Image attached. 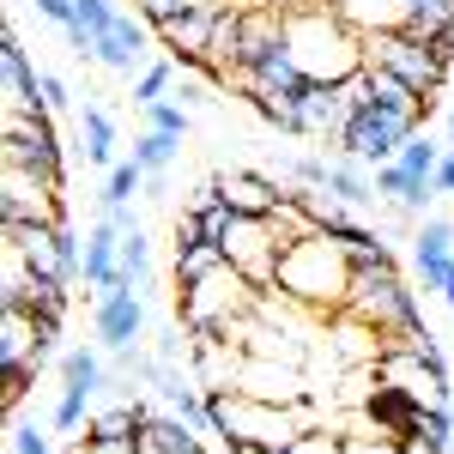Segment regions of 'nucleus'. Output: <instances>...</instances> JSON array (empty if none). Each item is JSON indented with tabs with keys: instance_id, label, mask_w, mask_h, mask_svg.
<instances>
[{
	"instance_id": "1",
	"label": "nucleus",
	"mask_w": 454,
	"mask_h": 454,
	"mask_svg": "<svg viewBox=\"0 0 454 454\" xmlns=\"http://www.w3.org/2000/svg\"><path fill=\"white\" fill-rule=\"evenodd\" d=\"M285 49L303 67V79H321V85H346V79L364 73V31L351 25L333 0H315V6L285 12Z\"/></svg>"
},
{
	"instance_id": "2",
	"label": "nucleus",
	"mask_w": 454,
	"mask_h": 454,
	"mask_svg": "<svg viewBox=\"0 0 454 454\" xmlns=\"http://www.w3.org/2000/svg\"><path fill=\"white\" fill-rule=\"evenodd\" d=\"M351 254L346 243H333L327 231H315V237H303V243H291L279 254V291L285 303H303V309H321V315H333V309H346V297H351Z\"/></svg>"
},
{
	"instance_id": "3",
	"label": "nucleus",
	"mask_w": 454,
	"mask_h": 454,
	"mask_svg": "<svg viewBox=\"0 0 454 454\" xmlns=\"http://www.w3.org/2000/svg\"><path fill=\"white\" fill-rule=\"evenodd\" d=\"M212 412V436L224 449L237 442H267V449H291L303 430H315L309 406H279V400H254V394H237V387H212L207 394Z\"/></svg>"
},
{
	"instance_id": "4",
	"label": "nucleus",
	"mask_w": 454,
	"mask_h": 454,
	"mask_svg": "<svg viewBox=\"0 0 454 454\" xmlns=\"http://www.w3.org/2000/svg\"><path fill=\"white\" fill-rule=\"evenodd\" d=\"M254 303H261V285L248 279V273H237L231 261L212 267L207 279L176 285V321H182L194 340H200V333H231L243 315H254Z\"/></svg>"
},
{
	"instance_id": "5",
	"label": "nucleus",
	"mask_w": 454,
	"mask_h": 454,
	"mask_svg": "<svg viewBox=\"0 0 454 454\" xmlns=\"http://www.w3.org/2000/svg\"><path fill=\"white\" fill-rule=\"evenodd\" d=\"M351 315H364L370 327H382L387 340H406V333H424V315H419V291L400 279V267L387 273H351Z\"/></svg>"
},
{
	"instance_id": "6",
	"label": "nucleus",
	"mask_w": 454,
	"mask_h": 454,
	"mask_svg": "<svg viewBox=\"0 0 454 454\" xmlns=\"http://www.w3.org/2000/svg\"><path fill=\"white\" fill-rule=\"evenodd\" d=\"M364 67H387L394 79H406L424 104H436V91L449 79V61L412 31H364Z\"/></svg>"
},
{
	"instance_id": "7",
	"label": "nucleus",
	"mask_w": 454,
	"mask_h": 454,
	"mask_svg": "<svg viewBox=\"0 0 454 454\" xmlns=\"http://www.w3.org/2000/svg\"><path fill=\"white\" fill-rule=\"evenodd\" d=\"M419 128H424L419 115L364 104V109H351V115H346V128H340V140H333V145H340L346 158H357V164H370V170H376V164H394V158H400V145L412 140Z\"/></svg>"
},
{
	"instance_id": "8",
	"label": "nucleus",
	"mask_w": 454,
	"mask_h": 454,
	"mask_svg": "<svg viewBox=\"0 0 454 454\" xmlns=\"http://www.w3.org/2000/svg\"><path fill=\"white\" fill-rule=\"evenodd\" d=\"M6 164H25L31 176H49L67 188V152L55 140L49 109H6Z\"/></svg>"
},
{
	"instance_id": "9",
	"label": "nucleus",
	"mask_w": 454,
	"mask_h": 454,
	"mask_svg": "<svg viewBox=\"0 0 454 454\" xmlns=\"http://www.w3.org/2000/svg\"><path fill=\"white\" fill-rule=\"evenodd\" d=\"M61 194H67L61 182L31 176L25 164H6V176H0V224H67Z\"/></svg>"
},
{
	"instance_id": "10",
	"label": "nucleus",
	"mask_w": 454,
	"mask_h": 454,
	"mask_svg": "<svg viewBox=\"0 0 454 454\" xmlns=\"http://www.w3.org/2000/svg\"><path fill=\"white\" fill-rule=\"evenodd\" d=\"M218 248H224V261H231L237 273H248L261 291H273V285H279V254H285V243L273 237V224H267V218H248V212H243Z\"/></svg>"
},
{
	"instance_id": "11",
	"label": "nucleus",
	"mask_w": 454,
	"mask_h": 454,
	"mask_svg": "<svg viewBox=\"0 0 454 454\" xmlns=\"http://www.w3.org/2000/svg\"><path fill=\"white\" fill-rule=\"evenodd\" d=\"M419 419H424V394H412V387L376 382L364 400V424L376 436H387L394 449H419Z\"/></svg>"
},
{
	"instance_id": "12",
	"label": "nucleus",
	"mask_w": 454,
	"mask_h": 454,
	"mask_svg": "<svg viewBox=\"0 0 454 454\" xmlns=\"http://www.w3.org/2000/svg\"><path fill=\"white\" fill-rule=\"evenodd\" d=\"M91 333H98V346H104V351L140 346V340H145V303H140V291H128V285L98 291V303H91Z\"/></svg>"
},
{
	"instance_id": "13",
	"label": "nucleus",
	"mask_w": 454,
	"mask_h": 454,
	"mask_svg": "<svg viewBox=\"0 0 454 454\" xmlns=\"http://www.w3.org/2000/svg\"><path fill=\"white\" fill-rule=\"evenodd\" d=\"M212 12H218V0H200V6H188V12H176L158 25V43H164V55H170L176 67H194L207 73V43H212Z\"/></svg>"
},
{
	"instance_id": "14",
	"label": "nucleus",
	"mask_w": 454,
	"mask_h": 454,
	"mask_svg": "<svg viewBox=\"0 0 454 454\" xmlns=\"http://www.w3.org/2000/svg\"><path fill=\"white\" fill-rule=\"evenodd\" d=\"M291 109H297V140H340V128H346V115H351V91L309 79V91Z\"/></svg>"
},
{
	"instance_id": "15",
	"label": "nucleus",
	"mask_w": 454,
	"mask_h": 454,
	"mask_svg": "<svg viewBox=\"0 0 454 454\" xmlns=\"http://www.w3.org/2000/svg\"><path fill=\"white\" fill-rule=\"evenodd\" d=\"M145 36H152V25H145L140 12H115V25H109L104 36H98V49H91V61L109 73H121V79H134V73L145 67Z\"/></svg>"
},
{
	"instance_id": "16",
	"label": "nucleus",
	"mask_w": 454,
	"mask_h": 454,
	"mask_svg": "<svg viewBox=\"0 0 454 454\" xmlns=\"http://www.w3.org/2000/svg\"><path fill=\"white\" fill-rule=\"evenodd\" d=\"M79 279L91 285V291H115V285H121V231H115L109 218H91V231H85Z\"/></svg>"
},
{
	"instance_id": "17",
	"label": "nucleus",
	"mask_w": 454,
	"mask_h": 454,
	"mask_svg": "<svg viewBox=\"0 0 454 454\" xmlns=\"http://www.w3.org/2000/svg\"><path fill=\"white\" fill-rule=\"evenodd\" d=\"M218 194L231 200L237 212H248V218H267V212L285 200L279 176H261V170H243V164H231V170H218Z\"/></svg>"
},
{
	"instance_id": "18",
	"label": "nucleus",
	"mask_w": 454,
	"mask_h": 454,
	"mask_svg": "<svg viewBox=\"0 0 454 454\" xmlns=\"http://www.w3.org/2000/svg\"><path fill=\"white\" fill-rule=\"evenodd\" d=\"M36 73L31 67V49L19 43L12 19H6V36H0V79H6V109H43L36 104Z\"/></svg>"
},
{
	"instance_id": "19",
	"label": "nucleus",
	"mask_w": 454,
	"mask_h": 454,
	"mask_svg": "<svg viewBox=\"0 0 454 454\" xmlns=\"http://www.w3.org/2000/svg\"><path fill=\"white\" fill-rule=\"evenodd\" d=\"M321 188H327L340 207H351V212L376 207V170H370V164H357V158H346V152H333V158H327Z\"/></svg>"
},
{
	"instance_id": "20",
	"label": "nucleus",
	"mask_w": 454,
	"mask_h": 454,
	"mask_svg": "<svg viewBox=\"0 0 454 454\" xmlns=\"http://www.w3.org/2000/svg\"><path fill=\"white\" fill-rule=\"evenodd\" d=\"M140 419H145V400H128V406H109V412H98V419L85 424V449H91V454L134 449V436H140Z\"/></svg>"
},
{
	"instance_id": "21",
	"label": "nucleus",
	"mask_w": 454,
	"mask_h": 454,
	"mask_svg": "<svg viewBox=\"0 0 454 454\" xmlns=\"http://www.w3.org/2000/svg\"><path fill=\"white\" fill-rule=\"evenodd\" d=\"M79 152H85V164H98V170H115L121 158H115V115L104 104H91V91H85V104H79Z\"/></svg>"
},
{
	"instance_id": "22",
	"label": "nucleus",
	"mask_w": 454,
	"mask_h": 454,
	"mask_svg": "<svg viewBox=\"0 0 454 454\" xmlns=\"http://www.w3.org/2000/svg\"><path fill=\"white\" fill-rule=\"evenodd\" d=\"M357 31H406V12L412 0H333Z\"/></svg>"
},
{
	"instance_id": "23",
	"label": "nucleus",
	"mask_w": 454,
	"mask_h": 454,
	"mask_svg": "<svg viewBox=\"0 0 454 454\" xmlns=\"http://www.w3.org/2000/svg\"><path fill=\"white\" fill-rule=\"evenodd\" d=\"M436 261H454V218H419L412 224V267H436Z\"/></svg>"
},
{
	"instance_id": "24",
	"label": "nucleus",
	"mask_w": 454,
	"mask_h": 454,
	"mask_svg": "<svg viewBox=\"0 0 454 454\" xmlns=\"http://www.w3.org/2000/svg\"><path fill=\"white\" fill-rule=\"evenodd\" d=\"M31 357H36V315L6 309V321H0V370L6 364H31Z\"/></svg>"
},
{
	"instance_id": "25",
	"label": "nucleus",
	"mask_w": 454,
	"mask_h": 454,
	"mask_svg": "<svg viewBox=\"0 0 454 454\" xmlns=\"http://www.w3.org/2000/svg\"><path fill=\"white\" fill-rule=\"evenodd\" d=\"M182 158V140H170V134H158V128H140L134 134V164L140 170H152V176H164Z\"/></svg>"
},
{
	"instance_id": "26",
	"label": "nucleus",
	"mask_w": 454,
	"mask_h": 454,
	"mask_svg": "<svg viewBox=\"0 0 454 454\" xmlns=\"http://www.w3.org/2000/svg\"><path fill=\"white\" fill-rule=\"evenodd\" d=\"M176 61L170 55H164V61H145L140 73H134V104L140 109H152V104H164V98H170V85H176Z\"/></svg>"
},
{
	"instance_id": "27",
	"label": "nucleus",
	"mask_w": 454,
	"mask_h": 454,
	"mask_svg": "<svg viewBox=\"0 0 454 454\" xmlns=\"http://www.w3.org/2000/svg\"><path fill=\"white\" fill-rule=\"evenodd\" d=\"M442 152H449V145L436 140V134H412V140L400 145V158H394V164H400V170L406 176H436V164H442Z\"/></svg>"
},
{
	"instance_id": "28",
	"label": "nucleus",
	"mask_w": 454,
	"mask_h": 454,
	"mask_svg": "<svg viewBox=\"0 0 454 454\" xmlns=\"http://www.w3.org/2000/svg\"><path fill=\"white\" fill-rule=\"evenodd\" d=\"M121 285L128 291H145L152 285V243H145V231L121 237Z\"/></svg>"
},
{
	"instance_id": "29",
	"label": "nucleus",
	"mask_w": 454,
	"mask_h": 454,
	"mask_svg": "<svg viewBox=\"0 0 454 454\" xmlns=\"http://www.w3.org/2000/svg\"><path fill=\"white\" fill-rule=\"evenodd\" d=\"M212 267H224V248H218V243L176 248V285H194V279H207Z\"/></svg>"
},
{
	"instance_id": "30",
	"label": "nucleus",
	"mask_w": 454,
	"mask_h": 454,
	"mask_svg": "<svg viewBox=\"0 0 454 454\" xmlns=\"http://www.w3.org/2000/svg\"><path fill=\"white\" fill-rule=\"evenodd\" d=\"M109 370H115L121 382H134V387H152V376H158V351L121 346V351H109Z\"/></svg>"
},
{
	"instance_id": "31",
	"label": "nucleus",
	"mask_w": 454,
	"mask_h": 454,
	"mask_svg": "<svg viewBox=\"0 0 454 454\" xmlns=\"http://www.w3.org/2000/svg\"><path fill=\"white\" fill-rule=\"evenodd\" d=\"M145 176H152V170H140L134 158H121V164L109 170V182H104V194H98V200H109V207H128L134 194H145Z\"/></svg>"
},
{
	"instance_id": "32",
	"label": "nucleus",
	"mask_w": 454,
	"mask_h": 454,
	"mask_svg": "<svg viewBox=\"0 0 454 454\" xmlns=\"http://www.w3.org/2000/svg\"><path fill=\"white\" fill-rule=\"evenodd\" d=\"M91 400H98L91 387H67V382H61V400H55V412H49V424H55L61 436H73V430L85 424V412H91Z\"/></svg>"
},
{
	"instance_id": "33",
	"label": "nucleus",
	"mask_w": 454,
	"mask_h": 454,
	"mask_svg": "<svg viewBox=\"0 0 454 454\" xmlns=\"http://www.w3.org/2000/svg\"><path fill=\"white\" fill-rule=\"evenodd\" d=\"M212 85H218V79H207V73H194V67H182L176 73V85H170V98L182 109H212L218 104V98H212Z\"/></svg>"
},
{
	"instance_id": "34",
	"label": "nucleus",
	"mask_w": 454,
	"mask_h": 454,
	"mask_svg": "<svg viewBox=\"0 0 454 454\" xmlns=\"http://www.w3.org/2000/svg\"><path fill=\"white\" fill-rule=\"evenodd\" d=\"M145 128H158V134L182 140V134H188V109L176 104V98H164V104H152V109H145Z\"/></svg>"
},
{
	"instance_id": "35",
	"label": "nucleus",
	"mask_w": 454,
	"mask_h": 454,
	"mask_svg": "<svg viewBox=\"0 0 454 454\" xmlns=\"http://www.w3.org/2000/svg\"><path fill=\"white\" fill-rule=\"evenodd\" d=\"M36 104L49 109V115H61V109H67V104H73V91H67V79H61V73H49V67H43V73H36Z\"/></svg>"
},
{
	"instance_id": "36",
	"label": "nucleus",
	"mask_w": 454,
	"mask_h": 454,
	"mask_svg": "<svg viewBox=\"0 0 454 454\" xmlns=\"http://www.w3.org/2000/svg\"><path fill=\"white\" fill-rule=\"evenodd\" d=\"M279 454H346V436H333V430L315 424V430H303V436H297L291 449H279Z\"/></svg>"
},
{
	"instance_id": "37",
	"label": "nucleus",
	"mask_w": 454,
	"mask_h": 454,
	"mask_svg": "<svg viewBox=\"0 0 454 454\" xmlns=\"http://www.w3.org/2000/svg\"><path fill=\"white\" fill-rule=\"evenodd\" d=\"M12 454H55L49 449V430L36 419H12Z\"/></svg>"
},
{
	"instance_id": "38",
	"label": "nucleus",
	"mask_w": 454,
	"mask_h": 454,
	"mask_svg": "<svg viewBox=\"0 0 454 454\" xmlns=\"http://www.w3.org/2000/svg\"><path fill=\"white\" fill-rule=\"evenodd\" d=\"M31 6L55 25V31H67V25H73V0H31Z\"/></svg>"
},
{
	"instance_id": "39",
	"label": "nucleus",
	"mask_w": 454,
	"mask_h": 454,
	"mask_svg": "<svg viewBox=\"0 0 454 454\" xmlns=\"http://www.w3.org/2000/svg\"><path fill=\"white\" fill-rule=\"evenodd\" d=\"M346 454H406V449H394L387 436H346Z\"/></svg>"
},
{
	"instance_id": "40",
	"label": "nucleus",
	"mask_w": 454,
	"mask_h": 454,
	"mask_svg": "<svg viewBox=\"0 0 454 454\" xmlns=\"http://www.w3.org/2000/svg\"><path fill=\"white\" fill-rule=\"evenodd\" d=\"M430 182H436V194H449V200H454V145L442 152V164H436V176H430Z\"/></svg>"
},
{
	"instance_id": "41",
	"label": "nucleus",
	"mask_w": 454,
	"mask_h": 454,
	"mask_svg": "<svg viewBox=\"0 0 454 454\" xmlns=\"http://www.w3.org/2000/svg\"><path fill=\"white\" fill-rule=\"evenodd\" d=\"M424 291H436V297H442V303L454 309V261H449V267H442V273H436L430 285H424Z\"/></svg>"
},
{
	"instance_id": "42",
	"label": "nucleus",
	"mask_w": 454,
	"mask_h": 454,
	"mask_svg": "<svg viewBox=\"0 0 454 454\" xmlns=\"http://www.w3.org/2000/svg\"><path fill=\"white\" fill-rule=\"evenodd\" d=\"M248 6H279V12H297V6H315V0H248Z\"/></svg>"
},
{
	"instance_id": "43",
	"label": "nucleus",
	"mask_w": 454,
	"mask_h": 454,
	"mask_svg": "<svg viewBox=\"0 0 454 454\" xmlns=\"http://www.w3.org/2000/svg\"><path fill=\"white\" fill-rule=\"evenodd\" d=\"M224 454H279V449H267V442H237V449H224Z\"/></svg>"
},
{
	"instance_id": "44",
	"label": "nucleus",
	"mask_w": 454,
	"mask_h": 454,
	"mask_svg": "<svg viewBox=\"0 0 454 454\" xmlns=\"http://www.w3.org/2000/svg\"><path fill=\"white\" fill-rule=\"evenodd\" d=\"M449 145H454V109H449Z\"/></svg>"
},
{
	"instance_id": "45",
	"label": "nucleus",
	"mask_w": 454,
	"mask_h": 454,
	"mask_svg": "<svg viewBox=\"0 0 454 454\" xmlns=\"http://www.w3.org/2000/svg\"><path fill=\"white\" fill-rule=\"evenodd\" d=\"M449 419H454V394H449Z\"/></svg>"
},
{
	"instance_id": "46",
	"label": "nucleus",
	"mask_w": 454,
	"mask_h": 454,
	"mask_svg": "<svg viewBox=\"0 0 454 454\" xmlns=\"http://www.w3.org/2000/svg\"><path fill=\"white\" fill-rule=\"evenodd\" d=\"M449 454H454V449H449Z\"/></svg>"
}]
</instances>
